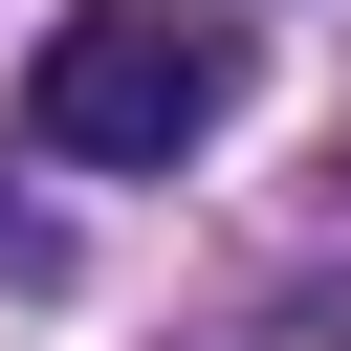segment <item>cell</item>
<instances>
[{
	"label": "cell",
	"mask_w": 351,
	"mask_h": 351,
	"mask_svg": "<svg viewBox=\"0 0 351 351\" xmlns=\"http://www.w3.org/2000/svg\"><path fill=\"white\" fill-rule=\"evenodd\" d=\"M219 110H241V44H219V22H176V0H66V22H44V66H22V132H44V154H88V176H176Z\"/></svg>",
	"instance_id": "1"
}]
</instances>
